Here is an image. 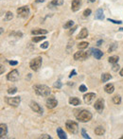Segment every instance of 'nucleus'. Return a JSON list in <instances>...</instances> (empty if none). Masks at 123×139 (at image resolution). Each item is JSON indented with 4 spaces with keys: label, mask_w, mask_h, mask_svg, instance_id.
Here are the masks:
<instances>
[{
    "label": "nucleus",
    "mask_w": 123,
    "mask_h": 139,
    "mask_svg": "<svg viewBox=\"0 0 123 139\" xmlns=\"http://www.w3.org/2000/svg\"><path fill=\"white\" fill-rule=\"evenodd\" d=\"M102 42H103L102 40H99V41L98 42V45H101V44H102Z\"/></svg>",
    "instance_id": "a18cd8bd"
},
{
    "label": "nucleus",
    "mask_w": 123,
    "mask_h": 139,
    "mask_svg": "<svg viewBox=\"0 0 123 139\" xmlns=\"http://www.w3.org/2000/svg\"><path fill=\"white\" fill-rule=\"evenodd\" d=\"M113 102L115 104H120L121 103V98H120V96H115L113 98Z\"/></svg>",
    "instance_id": "cd10ccee"
},
{
    "label": "nucleus",
    "mask_w": 123,
    "mask_h": 139,
    "mask_svg": "<svg viewBox=\"0 0 123 139\" xmlns=\"http://www.w3.org/2000/svg\"><path fill=\"white\" fill-rule=\"evenodd\" d=\"M120 139H123V136H121V137H120Z\"/></svg>",
    "instance_id": "8fccbe9b"
},
{
    "label": "nucleus",
    "mask_w": 123,
    "mask_h": 139,
    "mask_svg": "<svg viewBox=\"0 0 123 139\" xmlns=\"http://www.w3.org/2000/svg\"><path fill=\"white\" fill-rule=\"evenodd\" d=\"M30 107L31 108L32 111H34L35 113L43 114V109H42V107H41V106H40L37 102H35V101H30Z\"/></svg>",
    "instance_id": "9d476101"
},
{
    "label": "nucleus",
    "mask_w": 123,
    "mask_h": 139,
    "mask_svg": "<svg viewBox=\"0 0 123 139\" xmlns=\"http://www.w3.org/2000/svg\"><path fill=\"white\" fill-rule=\"evenodd\" d=\"M119 30H121V31H123V28H120V29H119Z\"/></svg>",
    "instance_id": "09e8293b"
},
{
    "label": "nucleus",
    "mask_w": 123,
    "mask_h": 139,
    "mask_svg": "<svg viewBox=\"0 0 123 139\" xmlns=\"http://www.w3.org/2000/svg\"><path fill=\"white\" fill-rule=\"evenodd\" d=\"M104 133H105V130L102 128V127H97L96 129H95V134L98 135V136H101V135H103Z\"/></svg>",
    "instance_id": "5701e85b"
},
{
    "label": "nucleus",
    "mask_w": 123,
    "mask_h": 139,
    "mask_svg": "<svg viewBox=\"0 0 123 139\" xmlns=\"http://www.w3.org/2000/svg\"><path fill=\"white\" fill-rule=\"evenodd\" d=\"M118 60H119V58H118V56H111L110 58L108 59L109 63H111V64H118Z\"/></svg>",
    "instance_id": "393cba45"
},
{
    "label": "nucleus",
    "mask_w": 123,
    "mask_h": 139,
    "mask_svg": "<svg viewBox=\"0 0 123 139\" xmlns=\"http://www.w3.org/2000/svg\"><path fill=\"white\" fill-rule=\"evenodd\" d=\"M91 12H92V10H90V9H86V10L83 11V17H87L89 15L91 14Z\"/></svg>",
    "instance_id": "2f4dec72"
},
{
    "label": "nucleus",
    "mask_w": 123,
    "mask_h": 139,
    "mask_svg": "<svg viewBox=\"0 0 123 139\" xmlns=\"http://www.w3.org/2000/svg\"><path fill=\"white\" fill-rule=\"evenodd\" d=\"M82 137L85 139H90V136H89L88 134H86V132H85V130L82 129Z\"/></svg>",
    "instance_id": "473e14b6"
},
{
    "label": "nucleus",
    "mask_w": 123,
    "mask_h": 139,
    "mask_svg": "<svg viewBox=\"0 0 123 139\" xmlns=\"http://www.w3.org/2000/svg\"><path fill=\"white\" fill-rule=\"evenodd\" d=\"M12 18H13V14H12V12L8 11V12L6 13L5 17H4V21H10Z\"/></svg>",
    "instance_id": "a878e982"
},
{
    "label": "nucleus",
    "mask_w": 123,
    "mask_h": 139,
    "mask_svg": "<svg viewBox=\"0 0 123 139\" xmlns=\"http://www.w3.org/2000/svg\"><path fill=\"white\" fill-rule=\"evenodd\" d=\"M88 53L87 52H84V51H78L74 54V60L76 61H84L88 58Z\"/></svg>",
    "instance_id": "6e6552de"
},
{
    "label": "nucleus",
    "mask_w": 123,
    "mask_h": 139,
    "mask_svg": "<svg viewBox=\"0 0 123 139\" xmlns=\"http://www.w3.org/2000/svg\"><path fill=\"white\" fill-rule=\"evenodd\" d=\"M73 25H74V21L69 20V21H67V22L64 25V29H70V28H72Z\"/></svg>",
    "instance_id": "c756f323"
},
{
    "label": "nucleus",
    "mask_w": 123,
    "mask_h": 139,
    "mask_svg": "<svg viewBox=\"0 0 123 139\" xmlns=\"http://www.w3.org/2000/svg\"><path fill=\"white\" fill-rule=\"evenodd\" d=\"M46 38L45 36H43V35H41V36H38V37H33L32 38V42H34V43H38L40 41H42V40H44Z\"/></svg>",
    "instance_id": "c85d7f7f"
},
{
    "label": "nucleus",
    "mask_w": 123,
    "mask_h": 139,
    "mask_svg": "<svg viewBox=\"0 0 123 139\" xmlns=\"http://www.w3.org/2000/svg\"><path fill=\"white\" fill-rule=\"evenodd\" d=\"M48 42H44V43H43L42 45H41V48L42 49H45V48H47L48 47Z\"/></svg>",
    "instance_id": "c9c22d12"
},
{
    "label": "nucleus",
    "mask_w": 123,
    "mask_h": 139,
    "mask_svg": "<svg viewBox=\"0 0 123 139\" xmlns=\"http://www.w3.org/2000/svg\"><path fill=\"white\" fill-rule=\"evenodd\" d=\"M17 14L20 17H27L28 15L30 14V9L28 6H24V7H21L19 9H17Z\"/></svg>",
    "instance_id": "0eeeda50"
},
{
    "label": "nucleus",
    "mask_w": 123,
    "mask_h": 139,
    "mask_svg": "<svg viewBox=\"0 0 123 139\" xmlns=\"http://www.w3.org/2000/svg\"><path fill=\"white\" fill-rule=\"evenodd\" d=\"M47 33V30H43V29H36V30H31V34L32 35H44Z\"/></svg>",
    "instance_id": "a211bd4d"
},
{
    "label": "nucleus",
    "mask_w": 123,
    "mask_h": 139,
    "mask_svg": "<svg viewBox=\"0 0 123 139\" xmlns=\"http://www.w3.org/2000/svg\"><path fill=\"white\" fill-rule=\"evenodd\" d=\"M64 4V0H52L48 4V7H58Z\"/></svg>",
    "instance_id": "6ab92c4d"
},
{
    "label": "nucleus",
    "mask_w": 123,
    "mask_h": 139,
    "mask_svg": "<svg viewBox=\"0 0 123 139\" xmlns=\"http://www.w3.org/2000/svg\"><path fill=\"white\" fill-rule=\"evenodd\" d=\"M65 127L70 134H77L79 131L78 123L75 121H72V120H67L65 123Z\"/></svg>",
    "instance_id": "7ed1b4c3"
},
{
    "label": "nucleus",
    "mask_w": 123,
    "mask_h": 139,
    "mask_svg": "<svg viewBox=\"0 0 123 139\" xmlns=\"http://www.w3.org/2000/svg\"><path fill=\"white\" fill-rule=\"evenodd\" d=\"M95 98H96V94L95 93H87L86 95L83 96V100L86 104H91L95 100Z\"/></svg>",
    "instance_id": "1a4fd4ad"
},
{
    "label": "nucleus",
    "mask_w": 123,
    "mask_h": 139,
    "mask_svg": "<svg viewBox=\"0 0 123 139\" xmlns=\"http://www.w3.org/2000/svg\"><path fill=\"white\" fill-rule=\"evenodd\" d=\"M88 43L87 42H82V43H80L79 45H78V48L79 49H84V48H87V46H88Z\"/></svg>",
    "instance_id": "bb28decb"
},
{
    "label": "nucleus",
    "mask_w": 123,
    "mask_h": 139,
    "mask_svg": "<svg viewBox=\"0 0 123 139\" xmlns=\"http://www.w3.org/2000/svg\"><path fill=\"white\" fill-rule=\"evenodd\" d=\"M57 134H58V136H59L61 139H66L67 136L64 133V131L62 128H57Z\"/></svg>",
    "instance_id": "4be33fe9"
},
{
    "label": "nucleus",
    "mask_w": 123,
    "mask_h": 139,
    "mask_svg": "<svg viewBox=\"0 0 123 139\" xmlns=\"http://www.w3.org/2000/svg\"><path fill=\"white\" fill-rule=\"evenodd\" d=\"M5 101L7 104L12 107H17L21 103V98L20 97H14V98H5Z\"/></svg>",
    "instance_id": "39448f33"
},
{
    "label": "nucleus",
    "mask_w": 123,
    "mask_h": 139,
    "mask_svg": "<svg viewBox=\"0 0 123 139\" xmlns=\"http://www.w3.org/2000/svg\"><path fill=\"white\" fill-rule=\"evenodd\" d=\"M16 92H17V88H16V87H10V88L8 89V94H10V95H13V94H15Z\"/></svg>",
    "instance_id": "7c9ffc66"
},
{
    "label": "nucleus",
    "mask_w": 123,
    "mask_h": 139,
    "mask_svg": "<svg viewBox=\"0 0 123 139\" xmlns=\"http://www.w3.org/2000/svg\"><path fill=\"white\" fill-rule=\"evenodd\" d=\"M91 52H92V54L93 56L96 58L97 60H99L102 56H103V53H102V51L101 50L98 49V48H91Z\"/></svg>",
    "instance_id": "ddd939ff"
},
{
    "label": "nucleus",
    "mask_w": 123,
    "mask_h": 139,
    "mask_svg": "<svg viewBox=\"0 0 123 139\" xmlns=\"http://www.w3.org/2000/svg\"><path fill=\"white\" fill-rule=\"evenodd\" d=\"M81 8V1L80 0H73L71 3V10L73 11H78Z\"/></svg>",
    "instance_id": "4468645a"
},
{
    "label": "nucleus",
    "mask_w": 123,
    "mask_h": 139,
    "mask_svg": "<svg viewBox=\"0 0 123 139\" xmlns=\"http://www.w3.org/2000/svg\"><path fill=\"white\" fill-rule=\"evenodd\" d=\"M113 71H118L119 70V65H117V64H114V66H113Z\"/></svg>",
    "instance_id": "58836bf2"
},
{
    "label": "nucleus",
    "mask_w": 123,
    "mask_h": 139,
    "mask_svg": "<svg viewBox=\"0 0 123 139\" xmlns=\"http://www.w3.org/2000/svg\"><path fill=\"white\" fill-rule=\"evenodd\" d=\"M95 19H97V20H103L104 19L103 10H102V9H98V10H97L96 13H95Z\"/></svg>",
    "instance_id": "f3484780"
},
{
    "label": "nucleus",
    "mask_w": 123,
    "mask_h": 139,
    "mask_svg": "<svg viewBox=\"0 0 123 139\" xmlns=\"http://www.w3.org/2000/svg\"><path fill=\"white\" fill-rule=\"evenodd\" d=\"M76 74H77V73H76V71H75V70H72V72H71L70 75H69V78H71L72 76H75Z\"/></svg>",
    "instance_id": "79ce46f5"
},
{
    "label": "nucleus",
    "mask_w": 123,
    "mask_h": 139,
    "mask_svg": "<svg viewBox=\"0 0 123 139\" xmlns=\"http://www.w3.org/2000/svg\"><path fill=\"white\" fill-rule=\"evenodd\" d=\"M62 82H61V81H60V80H57V81H56V82H55L54 83V87L55 88H62Z\"/></svg>",
    "instance_id": "72a5a7b5"
},
{
    "label": "nucleus",
    "mask_w": 123,
    "mask_h": 139,
    "mask_svg": "<svg viewBox=\"0 0 123 139\" xmlns=\"http://www.w3.org/2000/svg\"><path fill=\"white\" fill-rule=\"evenodd\" d=\"M33 90L35 91V93L38 95V96H41V97H48L50 95V89L49 87H47L46 85H43V84H37L33 86Z\"/></svg>",
    "instance_id": "f03ea898"
},
{
    "label": "nucleus",
    "mask_w": 123,
    "mask_h": 139,
    "mask_svg": "<svg viewBox=\"0 0 123 139\" xmlns=\"http://www.w3.org/2000/svg\"><path fill=\"white\" fill-rule=\"evenodd\" d=\"M88 1H89V2H91V3H94L96 0H88Z\"/></svg>",
    "instance_id": "de8ad7c7"
},
{
    "label": "nucleus",
    "mask_w": 123,
    "mask_h": 139,
    "mask_svg": "<svg viewBox=\"0 0 123 139\" xmlns=\"http://www.w3.org/2000/svg\"><path fill=\"white\" fill-rule=\"evenodd\" d=\"M75 116H76V118L78 119L80 122H83V123L90 121L92 119V117H93L92 113L87 111V110H81V111L76 112L75 113Z\"/></svg>",
    "instance_id": "f257e3e1"
},
{
    "label": "nucleus",
    "mask_w": 123,
    "mask_h": 139,
    "mask_svg": "<svg viewBox=\"0 0 123 139\" xmlns=\"http://www.w3.org/2000/svg\"><path fill=\"white\" fill-rule=\"evenodd\" d=\"M10 65H18V62H16V61H10Z\"/></svg>",
    "instance_id": "ea45409f"
},
{
    "label": "nucleus",
    "mask_w": 123,
    "mask_h": 139,
    "mask_svg": "<svg viewBox=\"0 0 123 139\" xmlns=\"http://www.w3.org/2000/svg\"><path fill=\"white\" fill-rule=\"evenodd\" d=\"M0 130H1V133H0V137L3 138L5 137L7 134H8V128H7V125L1 123L0 124Z\"/></svg>",
    "instance_id": "2eb2a0df"
},
{
    "label": "nucleus",
    "mask_w": 123,
    "mask_h": 139,
    "mask_svg": "<svg viewBox=\"0 0 123 139\" xmlns=\"http://www.w3.org/2000/svg\"><path fill=\"white\" fill-rule=\"evenodd\" d=\"M104 91H105L107 94H112L114 91H115V86H114L113 84H111V83L106 84L104 86Z\"/></svg>",
    "instance_id": "aec40b11"
},
{
    "label": "nucleus",
    "mask_w": 123,
    "mask_h": 139,
    "mask_svg": "<svg viewBox=\"0 0 123 139\" xmlns=\"http://www.w3.org/2000/svg\"><path fill=\"white\" fill-rule=\"evenodd\" d=\"M87 36H88V30L87 29L83 28L80 31V33L77 36V39H84V38H87Z\"/></svg>",
    "instance_id": "dca6fc26"
},
{
    "label": "nucleus",
    "mask_w": 123,
    "mask_h": 139,
    "mask_svg": "<svg viewBox=\"0 0 123 139\" xmlns=\"http://www.w3.org/2000/svg\"><path fill=\"white\" fill-rule=\"evenodd\" d=\"M4 71H5L4 66H3V65H1V71H0V73H1V74H3V72H4Z\"/></svg>",
    "instance_id": "37998d69"
},
{
    "label": "nucleus",
    "mask_w": 123,
    "mask_h": 139,
    "mask_svg": "<svg viewBox=\"0 0 123 139\" xmlns=\"http://www.w3.org/2000/svg\"><path fill=\"white\" fill-rule=\"evenodd\" d=\"M94 107H95V109L97 110L98 112H102L104 109V100L102 99H98L96 102H95V104H94Z\"/></svg>",
    "instance_id": "9b49d317"
},
{
    "label": "nucleus",
    "mask_w": 123,
    "mask_h": 139,
    "mask_svg": "<svg viewBox=\"0 0 123 139\" xmlns=\"http://www.w3.org/2000/svg\"><path fill=\"white\" fill-rule=\"evenodd\" d=\"M112 79V76L110 74H108V73H104V74H102V76H101V81L102 82H106V81H108L109 79Z\"/></svg>",
    "instance_id": "b1692460"
},
{
    "label": "nucleus",
    "mask_w": 123,
    "mask_h": 139,
    "mask_svg": "<svg viewBox=\"0 0 123 139\" xmlns=\"http://www.w3.org/2000/svg\"><path fill=\"white\" fill-rule=\"evenodd\" d=\"M40 138L50 139V138H51V137H50V136H49V135H47V134H43V135H42V136H41V137H40Z\"/></svg>",
    "instance_id": "a19ab883"
},
{
    "label": "nucleus",
    "mask_w": 123,
    "mask_h": 139,
    "mask_svg": "<svg viewBox=\"0 0 123 139\" xmlns=\"http://www.w3.org/2000/svg\"><path fill=\"white\" fill-rule=\"evenodd\" d=\"M19 79V72L16 69L11 70L9 74L7 75V79L10 81H16Z\"/></svg>",
    "instance_id": "423d86ee"
},
{
    "label": "nucleus",
    "mask_w": 123,
    "mask_h": 139,
    "mask_svg": "<svg viewBox=\"0 0 123 139\" xmlns=\"http://www.w3.org/2000/svg\"><path fill=\"white\" fill-rule=\"evenodd\" d=\"M69 104L73 105V106H78V105H81V100L78 98H70Z\"/></svg>",
    "instance_id": "412c9836"
},
{
    "label": "nucleus",
    "mask_w": 123,
    "mask_h": 139,
    "mask_svg": "<svg viewBox=\"0 0 123 139\" xmlns=\"http://www.w3.org/2000/svg\"><path fill=\"white\" fill-rule=\"evenodd\" d=\"M119 74H120V76L121 77H123V68L121 70H120V72H119Z\"/></svg>",
    "instance_id": "49530a36"
},
{
    "label": "nucleus",
    "mask_w": 123,
    "mask_h": 139,
    "mask_svg": "<svg viewBox=\"0 0 123 139\" xmlns=\"http://www.w3.org/2000/svg\"><path fill=\"white\" fill-rule=\"evenodd\" d=\"M46 107L49 108V109H53L55 108L57 105H58V101L55 98H48L46 99Z\"/></svg>",
    "instance_id": "f8f14e48"
},
{
    "label": "nucleus",
    "mask_w": 123,
    "mask_h": 139,
    "mask_svg": "<svg viewBox=\"0 0 123 139\" xmlns=\"http://www.w3.org/2000/svg\"><path fill=\"white\" fill-rule=\"evenodd\" d=\"M79 90L81 91V92H85V91H87V87H86L84 84H82L81 86H80Z\"/></svg>",
    "instance_id": "e433bc0d"
},
{
    "label": "nucleus",
    "mask_w": 123,
    "mask_h": 139,
    "mask_svg": "<svg viewBox=\"0 0 123 139\" xmlns=\"http://www.w3.org/2000/svg\"><path fill=\"white\" fill-rule=\"evenodd\" d=\"M76 29H77V27H75V28H73L72 30H70V32H69V34H72V33H73L74 31H75V30H76Z\"/></svg>",
    "instance_id": "c03bdc74"
},
{
    "label": "nucleus",
    "mask_w": 123,
    "mask_h": 139,
    "mask_svg": "<svg viewBox=\"0 0 123 139\" xmlns=\"http://www.w3.org/2000/svg\"><path fill=\"white\" fill-rule=\"evenodd\" d=\"M117 46H118V45H117V44H114V45H112V46H111V47H110V48L108 49V52H112L113 50H115L116 48H117Z\"/></svg>",
    "instance_id": "4c0bfd02"
},
{
    "label": "nucleus",
    "mask_w": 123,
    "mask_h": 139,
    "mask_svg": "<svg viewBox=\"0 0 123 139\" xmlns=\"http://www.w3.org/2000/svg\"><path fill=\"white\" fill-rule=\"evenodd\" d=\"M42 65V58L41 57H37L34 58L33 60H31L30 63V67L31 70L33 71H38L39 68Z\"/></svg>",
    "instance_id": "20e7f679"
},
{
    "label": "nucleus",
    "mask_w": 123,
    "mask_h": 139,
    "mask_svg": "<svg viewBox=\"0 0 123 139\" xmlns=\"http://www.w3.org/2000/svg\"><path fill=\"white\" fill-rule=\"evenodd\" d=\"M108 21H109V22H112V23H114V24H118V25L122 24V21H117V20L110 19V18H108Z\"/></svg>",
    "instance_id": "f704fd0d"
}]
</instances>
